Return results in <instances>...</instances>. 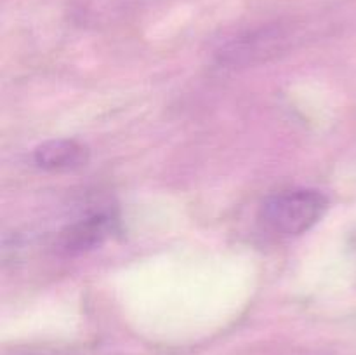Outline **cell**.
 Here are the masks:
<instances>
[{
    "mask_svg": "<svg viewBox=\"0 0 356 355\" xmlns=\"http://www.w3.org/2000/svg\"><path fill=\"white\" fill-rule=\"evenodd\" d=\"M329 200L316 190H289L268 198L259 221L264 232L275 237H292L312 228L327 211Z\"/></svg>",
    "mask_w": 356,
    "mask_h": 355,
    "instance_id": "1",
    "label": "cell"
},
{
    "mask_svg": "<svg viewBox=\"0 0 356 355\" xmlns=\"http://www.w3.org/2000/svg\"><path fill=\"white\" fill-rule=\"evenodd\" d=\"M87 160V150L68 139L49 141L35 150V162L44 169L66 171L82 166Z\"/></svg>",
    "mask_w": 356,
    "mask_h": 355,
    "instance_id": "2",
    "label": "cell"
}]
</instances>
